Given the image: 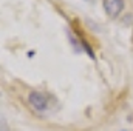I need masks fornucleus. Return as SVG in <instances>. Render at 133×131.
I'll use <instances>...</instances> for the list:
<instances>
[{
  "mask_svg": "<svg viewBox=\"0 0 133 131\" xmlns=\"http://www.w3.org/2000/svg\"><path fill=\"white\" fill-rule=\"evenodd\" d=\"M28 100H30V103L34 106V110H37V111H45L48 108V97L43 93L31 91L30 96H28Z\"/></svg>",
  "mask_w": 133,
  "mask_h": 131,
  "instance_id": "2",
  "label": "nucleus"
},
{
  "mask_svg": "<svg viewBox=\"0 0 133 131\" xmlns=\"http://www.w3.org/2000/svg\"><path fill=\"white\" fill-rule=\"evenodd\" d=\"M102 5H104L107 16L111 19H116L124 9V0H104Z\"/></svg>",
  "mask_w": 133,
  "mask_h": 131,
  "instance_id": "1",
  "label": "nucleus"
}]
</instances>
